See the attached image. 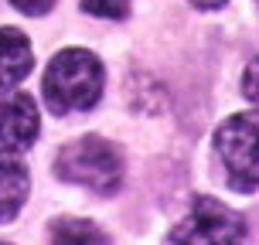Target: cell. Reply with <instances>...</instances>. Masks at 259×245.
Returning <instances> with one entry per match:
<instances>
[{
    "instance_id": "cell-12",
    "label": "cell",
    "mask_w": 259,
    "mask_h": 245,
    "mask_svg": "<svg viewBox=\"0 0 259 245\" xmlns=\"http://www.w3.org/2000/svg\"><path fill=\"white\" fill-rule=\"evenodd\" d=\"M198 11H219V7H225L229 0H191Z\"/></svg>"
},
{
    "instance_id": "cell-10",
    "label": "cell",
    "mask_w": 259,
    "mask_h": 245,
    "mask_svg": "<svg viewBox=\"0 0 259 245\" xmlns=\"http://www.w3.org/2000/svg\"><path fill=\"white\" fill-rule=\"evenodd\" d=\"M242 95H246L252 106H259V58L246 65V75H242Z\"/></svg>"
},
{
    "instance_id": "cell-3",
    "label": "cell",
    "mask_w": 259,
    "mask_h": 245,
    "mask_svg": "<svg viewBox=\"0 0 259 245\" xmlns=\"http://www.w3.org/2000/svg\"><path fill=\"white\" fill-rule=\"evenodd\" d=\"M215 150L235 191L259 187V109L225 119L215 133Z\"/></svg>"
},
{
    "instance_id": "cell-6",
    "label": "cell",
    "mask_w": 259,
    "mask_h": 245,
    "mask_svg": "<svg viewBox=\"0 0 259 245\" xmlns=\"http://www.w3.org/2000/svg\"><path fill=\"white\" fill-rule=\"evenodd\" d=\"M34 65V52L17 27H0V89H11L27 78Z\"/></svg>"
},
{
    "instance_id": "cell-11",
    "label": "cell",
    "mask_w": 259,
    "mask_h": 245,
    "mask_svg": "<svg viewBox=\"0 0 259 245\" xmlns=\"http://www.w3.org/2000/svg\"><path fill=\"white\" fill-rule=\"evenodd\" d=\"M11 4H14L21 14H27V17H41V14L52 11L55 0H11Z\"/></svg>"
},
{
    "instance_id": "cell-5",
    "label": "cell",
    "mask_w": 259,
    "mask_h": 245,
    "mask_svg": "<svg viewBox=\"0 0 259 245\" xmlns=\"http://www.w3.org/2000/svg\"><path fill=\"white\" fill-rule=\"evenodd\" d=\"M38 106L31 95H4L0 99V150L4 154H21L38 140Z\"/></svg>"
},
{
    "instance_id": "cell-4",
    "label": "cell",
    "mask_w": 259,
    "mask_h": 245,
    "mask_svg": "<svg viewBox=\"0 0 259 245\" xmlns=\"http://www.w3.org/2000/svg\"><path fill=\"white\" fill-rule=\"evenodd\" d=\"M246 221L219 198H198L181 225L170 232V245H242Z\"/></svg>"
},
{
    "instance_id": "cell-1",
    "label": "cell",
    "mask_w": 259,
    "mask_h": 245,
    "mask_svg": "<svg viewBox=\"0 0 259 245\" xmlns=\"http://www.w3.org/2000/svg\"><path fill=\"white\" fill-rule=\"evenodd\" d=\"M41 89L48 109L58 116L92 109L103 95V65L85 48H65L48 62Z\"/></svg>"
},
{
    "instance_id": "cell-9",
    "label": "cell",
    "mask_w": 259,
    "mask_h": 245,
    "mask_svg": "<svg viewBox=\"0 0 259 245\" xmlns=\"http://www.w3.org/2000/svg\"><path fill=\"white\" fill-rule=\"evenodd\" d=\"M82 7H85V14H92V17L119 21V17H126L130 0H82Z\"/></svg>"
},
{
    "instance_id": "cell-7",
    "label": "cell",
    "mask_w": 259,
    "mask_h": 245,
    "mask_svg": "<svg viewBox=\"0 0 259 245\" xmlns=\"http://www.w3.org/2000/svg\"><path fill=\"white\" fill-rule=\"evenodd\" d=\"M27 191H31V177L27 167L17 157H0V221L17 218V211L24 208Z\"/></svg>"
},
{
    "instance_id": "cell-13",
    "label": "cell",
    "mask_w": 259,
    "mask_h": 245,
    "mask_svg": "<svg viewBox=\"0 0 259 245\" xmlns=\"http://www.w3.org/2000/svg\"><path fill=\"white\" fill-rule=\"evenodd\" d=\"M0 245H4V242H0Z\"/></svg>"
},
{
    "instance_id": "cell-8",
    "label": "cell",
    "mask_w": 259,
    "mask_h": 245,
    "mask_svg": "<svg viewBox=\"0 0 259 245\" xmlns=\"http://www.w3.org/2000/svg\"><path fill=\"white\" fill-rule=\"evenodd\" d=\"M48 245H106V235L85 218H58L48 228Z\"/></svg>"
},
{
    "instance_id": "cell-2",
    "label": "cell",
    "mask_w": 259,
    "mask_h": 245,
    "mask_svg": "<svg viewBox=\"0 0 259 245\" xmlns=\"http://www.w3.org/2000/svg\"><path fill=\"white\" fill-rule=\"evenodd\" d=\"M58 177L96 194H116L123 184V157L103 136H78L58 154Z\"/></svg>"
}]
</instances>
